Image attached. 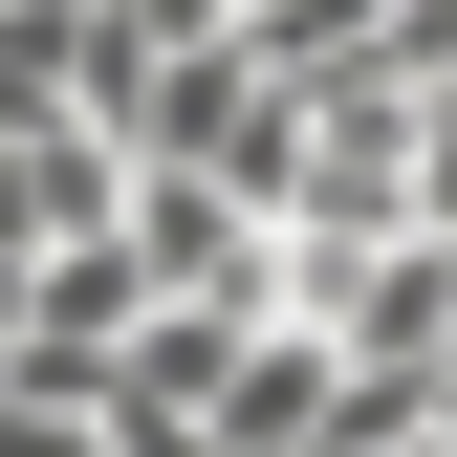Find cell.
I'll return each mask as SVG.
<instances>
[{
    "label": "cell",
    "mask_w": 457,
    "mask_h": 457,
    "mask_svg": "<svg viewBox=\"0 0 457 457\" xmlns=\"http://www.w3.org/2000/svg\"><path fill=\"white\" fill-rule=\"evenodd\" d=\"M109 218H131V153H109L87 109H22V131H0V283L66 262V240H109Z\"/></svg>",
    "instance_id": "6da1fadb"
},
{
    "label": "cell",
    "mask_w": 457,
    "mask_h": 457,
    "mask_svg": "<svg viewBox=\"0 0 457 457\" xmlns=\"http://www.w3.org/2000/svg\"><path fill=\"white\" fill-rule=\"evenodd\" d=\"M0 327H22V283H0Z\"/></svg>",
    "instance_id": "3957f363"
},
{
    "label": "cell",
    "mask_w": 457,
    "mask_h": 457,
    "mask_svg": "<svg viewBox=\"0 0 457 457\" xmlns=\"http://www.w3.org/2000/svg\"><path fill=\"white\" fill-rule=\"evenodd\" d=\"M0 457H109V414H44V392H0Z\"/></svg>",
    "instance_id": "7a4b0ae2"
}]
</instances>
